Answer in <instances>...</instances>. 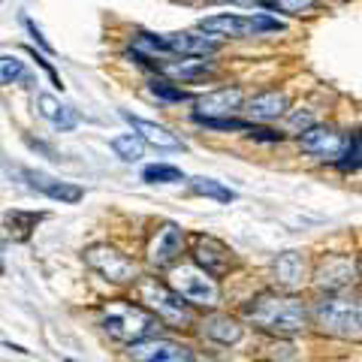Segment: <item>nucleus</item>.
Segmentation results:
<instances>
[{
  "label": "nucleus",
  "instance_id": "obj_31",
  "mask_svg": "<svg viewBox=\"0 0 362 362\" xmlns=\"http://www.w3.org/2000/svg\"><path fill=\"white\" fill-rule=\"evenodd\" d=\"M64 362H73V359H64Z\"/></svg>",
  "mask_w": 362,
  "mask_h": 362
},
{
  "label": "nucleus",
  "instance_id": "obj_20",
  "mask_svg": "<svg viewBox=\"0 0 362 362\" xmlns=\"http://www.w3.org/2000/svg\"><path fill=\"white\" fill-rule=\"evenodd\" d=\"M40 112L54 124V127H61V130L76 127V112H73L70 106L58 103V100H54L52 94H40Z\"/></svg>",
  "mask_w": 362,
  "mask_h": 362
},
{
  "label": "nucleus",
  "instance_id": "obj_14",
  "mask_svg": "<svg viewBox=\"0 0 362 362\" xmlns=\"http://www.w3.org/2000/svg\"><path fill=\"white\" fill-rule=\"evenodd\" d=\"M202 335H209L218 344H239L242 341V326L230 314H211L202 320Z\"/></svg>",
  "mask_w": 362,
  "mask_h": 362
},
{
  "label": "nucleus",
  "instance_id": "obj_29",
  "mask_svg": "<svg viewBox=\"0 0 362 362\" xmlns=\"http://www.w3.org/2000/svg\"><path fill=\"white\" fill-rule=\"evenodd\" d=\"M25 25H28V30L33 33V37H37V42L42 45V49H45V52H52V45H49V42H45V37H42V30H40L37 25H33V21H30V18H25Z\"/></svg>",
  "mask_w": 362,
  "mask_h": 362
},
{
  "label": "nucleus",
  "instance_id": "obj_8",
  "mask_svg": "<svg viewBox=\"0 0 362 362\" xmlns=\"http://www.w3.org/2000/svg\"><path fill=\"white\" fill-rule=\"evenodd\" d=\"M85 259H88V266L97 269L106 281H133L136 278V263L133 259H127L121 251H115V247H109V245L88 247Z\"/></svg>",
  "mask_w": 362,
  "mask_h": 362
},
{
  "label": "nucleus",
  "instance_id": "obj_6",
  "mask_svg": "<svg viewBox=\"0 0 362 362\" xmlns=\"http://www.w3.org/2000/svg\"><path fill=\"white\" fill-rule=\"evenodd\" d=\"M142 302H148L154 308V317L157 320L169 323L173 329H185V326L194 323V314H190V305L185 299H178L173 290L157 284V281H145L142 284Z\"/></svg>",
  "mask_w": 362,
  "mask_h": 362
},
{
  "label": "nucleus",
  "instance_id": "obj_2",
  "mask_svg": "<svg viewBox=\"0 0 362 362\" xmlns=\"http://www.w3.org/2000/svg\"><path fill=\"white\" fill-rule=\"evenodd\" d=\"M100 326H103V332L109 338H115V341H142V338H154L157 326H160V320L151 314L139 308V305L133 302H109L103 311H100Z\"/></svg>",
  "mask_w": 362,
  "mask_h": 362
},
{
  "label": "nucleus",
  "instance_id": "obj_22",
  "mask_svg": "<svg viewBox=\"0 0 362 362\" xmlns=\"http://www.w3.org/2000/svg\"><path fill=\"white\" fill-rule=\"evenodd\" d=\"M190 187H194L197 194L211 197V199H218V202H233L235 199V190L223 187L221 181H214V178H194V181H190Z\"/></svg>",
  "mask_w": 362,
  "mask_h": 362
},
{
  "label": "nucleus",
  "instance_id": "obj_4",
  "mask_svg": "<svg viewBox=\"0 0 362 362\" xmlns=\"http://www.w3.org/2000/svg\"><path fill=\"white\" fill-rule=\"evenodd\" d=\"M199 28L214 37H257V33H272V30H284L278 18L269 16H235V13H223V16H209L199 21Z\"/></svg>",
  "mask_w": 362,
  "mask_h": 362
},
{
  "label": "nucleus",
  "instance_id": "obj_30",
  "mask_svg": "<svg viewBox=\"0 0 362 362\" xmlns=\"http://www.w3.org/2000/svg\"><path fill=\"white\" fill-rule=\"evenodd\" d=\"M0 275H4V263H0Z\"/></svg>",
  "mask_w": 362,
  "mask_h": 362
},
{
  "label": "nucleus",
  "instance_id": "obj_25",
  "mask_svg": "<svg viewBox=\"0 0 362 362\" xmlns=\"http://www.w3.org/2000/svg\"><path fill=\"white\" fill-rule=\"evenodd\" d=\"M344 160H338V166L344 169V173H350V169H359V139L354 136V139L347 142V148H344Z\"/></svg>",
  "mask_w": 362,
  "mask_h": 362
},
{
  "label": "nucleus",
  "instance_id": "obj_16",
  "mask_svg": "<svg viewBox=\"0 0 362 362\" xmlns=\"http://www.w3.org/2000/svg\"><path fill=\"white\" fill-rule=\"evenodd\" d=\"M350 278H354V263H350L347 257H329L320 266L317 284L326 287V290H338V287H347Z\"/></svg>",
  "mask_w": 362,
  "mask_h": 362
},
{
  "label": "nucleus",
  "instance_id": "obj_23",
  "mask_svg": "<svg viewBox=\"0 0 362 362\" xmlns=\"http://www.w3.org/2000/svg\"><path fill=\"white\" fill-rule=\"evenodd\" d=\"M112 148H115V154L121 157V160H139L142 157V139L136 133H121L112 139Z\"/></svg>",
  "mask_w": 362,
  "mask_h": 362
},
{
  "label": "nucleus",
  "instance_id": "obj_13",
  "mask_svg": "<svg viewBox=\"0 0 362 362\" xmlns=\"http://www.w3.org/2000/svg\"><path fill=\"white\" fill-rule=\"evenodd\" d=\"M302 148L317 157H335L341 151V136L329 127H308L302 136Z\"/></svg>",
  "mask_w": 362,
  "mask_h": 362
},
{
  "label": "nucleus",
  "instance_id": "obj_12",
  "mask_svg": "<svg viewBox=\"0 0 362 362\" xmlns=\"http://www.w3.org/2000/svg\"><path fill=\"white\" fill-rule=\"evenodd\" d=\"M242 106V90L239 88H221L211 90L199 100V112L197 118H214V115H230L233 109Z\"/></svg>",
  "mask_w": 362,
  "mask_h": 362
},
{
  "label": "nucleus",
  "instance_id": "obj_3",
  "mask_svg": "<svg viewBox=\"0 0 362 362\" xmlns=\"http://www.w3.org/2000/svg\"><path fill=\"white\" fill-rule=\"evenodd\" d=\"M314 323L335 338H359V305L347 299H320L314 305Z\"/></svg>",
  "mask_w": 362,
  "mask_h": 362
},
{
  "label": "nucleus",
  "instance_id": "obj_15",
  "mask_svg": "<svg viewBox=\"0 0 362 362\" xmlns=\"http://www.w3.org/2000/svg\"><path fill=\"white\" fill-rule=\"evenodd\" d=\"M124 118L133 124V130L139 133L145 142L157 145V148H185L178 136L173 130H166L163 124H154V121H145V118H136V115H124Z\"/></svg>",
  "mask_w": 362,
  "mask_h": 362
},
{
  "label": "nucleus",
  "instance_id": "obj_19",
  "mask_svg": "<svg viewBox=\"0 0 362 362\" xmlns=\"http://www.w3.org/2000/svg\"><path fill=\"white\" fill-rule=\"evenodd\" d=\"M284 109H287V97H284V94H278V90H269V94L254 97V100H251V106H247V112H251L254 118H259V121L278 118Z\"/></svg>",
  "mask_w": 362,
  "mask_h": 362
},
{
  "label": "nucleus",
  "instance_id": "obj_18",
  "mask_svg": "<svg viewBox=\"0 0 362 362\" xmlns=\"http://www.w3.org/2000/svg\"><path fill=\"white\" fill-rule=\"evenodd\" d=\"M275 278H278V284H284V287H299L305 281V259H302V254H296V251L281 254L278 263H275Z\"/></svg>",
  "mask_w": 362,
  "mask_h": 362
},
{
  "label": "nucleus",
  "instance_id": "obj_24",
  "mask_svg": "<svg viewBox=\"0 0 362 362\" xmlns=\"http://www.w3.org/2000/svg\"><path fill=\"white\" fill-rule=\"evenodd\" d=\"M25 76V64L18 58H0V85H9Z\"/></svg>",
  "mask_w": 362,
  "mask_h": 362
},
{
  "label": "nucleus",
  "instance_id": "obj_11",
  "mask_svg": "<svg viewBox=\"0 0 362 362\" xmlns=\"http://www.w3.org/2000/svg\"><path fill=\"white\" fill-rule=\"evenodd\" d=\"M181 245H185V233H181L175 223H163L160 230H157L151 247H148L151 266H157V269L169 266V263H173V259L181 254Z\"/></svg>",
  "mask_w": 362,
  "mask_h": 362
},
{
  "label": "nucleus",
  "instance_id": "obj_26",
  "mask_svg": "<svg viewBox=\"0 0 362 362\" xmlns=\"http://www.w3.org/2000/svg\"><path fill=\"white\" fill-rule=\"evenodd\" d=\"M151 90L157 97H163V100H187V90L173 88L169 82H151Z\"/></svg>",
  "mask_w": 362,
  "mask_h": 362
},
{
  "label": "nucleus",
  "instance_id": "obj_5",
  "mask_svg": "<svg viewBox=\"0 0 362 362\" xmlns=\"http://www.w3.org/2000/svg\"><path fill=\"white\" fill-rule=\"evenodd\" d=\"M173 293L187 305H202V308H214L221 302V290L214 284V278H209L197 266L173 269Z\"/></svg>",
  "mask_w": 362,
  "mask_h": 362
},
{
  "label": "nucleus",
  "instance_id": "obj_17",
  "mask_svg": "<svg viewBox=\"0 0 362 362\" xmlns=\"http://www.w3.org/2000/svg\"><path fill=\"white\" fill-rule=\"evenodd\" d=\"M28 178H30V185L33 187H40L45 197L49 199H54V202H78L85 197V190L82 187H76V185H64V181H54V178H45V175H40V173H25Z\"/></svg>",
  "mask_w": 362,
  "mask_h": 362
},
{
  "label": "nucleus",
  "instance_id": "obj_27",
  "mask_svg": "<svg viewBox=\"0 0 362 362\" xmlns=\"http://www.w3.org/2000/svg\"><path fill=\"white\" fill-rule=\"evenodd\" d=\"M314 4L317 0H275V9H281V13H305Z\"/></svg>",
  "mask_w": 362,
  "mask_h": 362
},
{
  "label": "nucleus",
  "instance_id": "obj_1",
  "mask_svg": "<svg viewBox=\"0 0 362 362\" xmlns=\"http://www.w3.org/2000/svg\"><path fill=\"white\" fill-rule=\"evenodd\" d=\"M245 317L259 329L281 338H293L305 332V323H308V314H305V305L299 299L275 296V293L257 296L251 305H245Z\"/></svg>",
  "mask_w": 362,
  "mask_h": 362
},
{
  "label": "nucleus",
  "instance_id": "obj_10",
  "mask_svg": "<svg viewBox=\"0 0 362 362\" xmlns=\"http://www.w3.org/2000/svg\"><path fill=\"white\" fill-rule=\"evenodd\" d=\"M194 257H197V269H202L209 278H221L233 266V251L223 242L211 239V235H199Z\"/></svg>",
  "mask_w": 362,
  "mask_h": 362
},
{
  "label": "nucleus",
  "instance_id": "obj_21",
  "mask_svg": "<svg viewBox=\"0 0 362 362\" xmlns=\"http://www.w3.org/2000/svg\"><path fill=\"white\" fill-rule=\"evenodd\" d=\"M142 178L148 181V185H175V181H185V173L169 163H154V166L142 169Z\"/></svg>",
  "mask_w": 362,
  "mask_h": 362
},
{
  "label": "nucleus",
  "instance_id": "obj_28",
  "mask_svg": "<svg viewBox=\"0 0 362 362\" xmlns=\"http://www.w3.org/2000/svg\"><path fill=\"white\" fill-rule=\"evenodd\" d=\"M290 124L293 127H302V130H308L311 124H314V118L308 115V112H293V118H290Z\"/></svg>",
  "mask_w": 362,
  "mask_h": 362
},
{
  "label": "nucleus",
  "instance_id": "obj_7",
  "mask_svg": "<svg viewBox=\"0 0 362 362\" xmlns=\"http://www.w3.org/2000/svg\"><path fill=\"white\" fill-rule=\"evenodd\" d=\"M148 37L151 49H160V52H173V54H190V58H206V54L218 52V42L209 40V37H199V33H190V30H178V33H163V37Z\"/></svg>",
  "mask_w": 362,
  "mask_h": 362
},
{
  "label": "nucleus",
  "instance_id": "obj_9",
  "mask_svg": "<svg viewBox=\"0 0 362 362\" xmlns=\"http://www.w3.org/2000/svg\"><path fill=\"white\" fill-rule=\"evenodd\" d=\"M130 356L136 362H194V354L185 344H175L169 338H142V341H133Z\"/></svg>",
  "mask_w": 362,
  "mask_h": 362
}]
</instances>
